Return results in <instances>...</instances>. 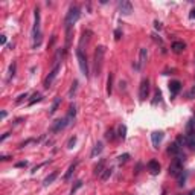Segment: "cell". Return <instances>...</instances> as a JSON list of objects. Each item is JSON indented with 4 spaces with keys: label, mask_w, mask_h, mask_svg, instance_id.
<instances>
[{
    "label": "cell",
    "mask_w": 195,
    "mask_h": 195,
    "mask_svg": "<svg viewBox=\"0 0 195 195\" xmlns=\"http://www.w3.org/2000/svg\"><path fill=\"white\" fill-rule=\"evenodd\" d=\"M160 98H162V95H160V92L157 90V92H156V96H154V101H152V105H156V104H157V101L160 102Z\"/></svg>",
    "instance_id": "obj_31"
},
{
    "label": "cell",
    "mask_w": 195,
    "mask_h": 195,
    "mask_svg": "<svg viewBox=\"0 0 195 195\" xmlns=\"http://www.w3.org/2000/svg\"><path fill=\"white\" fill-rule=\"evenodd\" d=\"M8 136H9V133H5V134H3V136H2V137H0V142H3V140H5V139L8 137Z\"/></svg>",
    "instance_id": "obj_38"
},
{
    "label": "cell",
    "mask_w": 195,
    "mask_h": 195,
    "mask_svg": "<svg viewBox=\"0 0 195 195\" xmlns=\"http://www.w3.org/2000/svg\"><path fill=\"white\" fill-rule=\"evenodd\" d=\"M189 17H191V18H195V8L192 9V11H191V14H189Z\"/></svg>",
    "instance_id": "obj_40"
},
{
    "label": "cell",
    "mask_w": 195,
    "mask_h": 195,
    "mask_svg": "<svg viewBox=\"0 0 195 195\" xmlns=\"http://www.w3.org/2000/svg\"><path fill=\"white\" fill-rule=\"evenodd\" d=\"M146 58H148V52H146V49H140V54H139V64L136 66L139 70H142L145 67V64H146Z\"/></svg>",
    "instance_id": "obj_12"
},
{
    "label": "cell",
    "mask_w": 195,
    "mask_h": 195,
    "mask_svg": "<svg viewBox=\"0 0 195 195\" xmlns=\"http://www.w3.org/2000/svg\"><path fill=\"white\" fill-rule=\"evenodd\" d=\"M104 166H105V159H101L99 163L95 166V171H93V172H95V175H101V174L104 172V169H105Z\"/></svg>",
    "instance_id": "obj_17"
},
{
    "label": "cell",
    "mask_w": 195,
    "mask_h": 195,
    "mask_svg": "<svg viewBox=\"0 0 195 195\" xmlns=\"http://www.w3.org/2000/svg\"><path fill=\"white\" fill-rule=\"evenodd\" d=\"M194 125H195V119H194Z\"/></svg>",
    "instance_id": "obj_44"
},
{
    "label": "cell",
    "mask_w": 195,
    "mask_h": 195,
    "mask_svg": "<svg viewBox=\"0 0 195 195\" xmlns=\"http://www.w3.org/2000/svg\"><path fill=\"white\" fill-rule=\"evenodd\" d=\"M189 195H195V189H192V191H191V194Z\"/></svg>",
    "instance_id": "obj_43"
},
{
    "label": "cell",
    "mask_w": 195,
    "mask_h": 195,
    "mask_svg": "<svg viewBox=\"0 0 195 195\" xmlns=\"http://www.w3.org/2000/svg\"><path fill=\"white\" fill-rule=\"evenodd\" d=\"M119 11H121V14H124V15H130V14L133 12V5H131V2H128V0H121V2H119Z\"/></svg>",
    "instance_id": "obj_9"
},
{
    "label": "cell",
    "mask_w": 195,
    "mask_h": 195,
    "mask_svg": "<svg viewBox=\"0 0 195 195\" xmlns=\"http://www.w3.org/2000/svg\"><path fill=\"white\" fill-rule=\"evenodd\" d=\"M149 95V80L148 78H143L140 81V85H139V99L140 101H145Z\"/></svg>",
    "instance_id": "obj_7"
},
{
    "label": "cell",
    "mask_w": 195,
    "mask_h": 195,
    "mask_svg": "<svg viewBox=\"0 0 195 195\" xmlns=\"http://www.w3.org/2000/svg\"><path fill=\"white\" fill-rule=\"evenodd\" d=\"M168 152H169V154H172L174 157H182V159H184V154H183V151H182V146H180L177 142H174V143H171V145H169Z\"/></svg>",
    "instance_id": "obj_10"
},
{
    "label": "cell",
    "mask_w": 195,
    "mask_h": 195,
    "mask_svg": "<svg viewBox=\"0 0 195 195\" xmlns=\"http://www.w3.org/2000/svg\"><path fill=\"white\" fill-rule=\"evenodd\" d=\"M111 174H113V168H105L104 172L99 175V177H101V180H102V182H107V180L111 177Z\"/></svg>",
    "instance_id": "obj_19"
},
{
    "label": "cell",
    "mask_w": 195,
    "mask_h": 195,
    "mask_svg": "<svg viewBox=\"0 0 195 195\" xmlns=\"http://www.w3.org/2000/svg\"><path fill=\"white\" fill-rule=\"evenodd\" d=\"M43 99V96L40 95V93H34V96H32V99L29 101V105H34L35 102H38V101H41Z\"/></svg>",
    "instance_id": "obj_25"
},
{
    "label": "cell",
    "mask_w": 195,
    "mask_h": 195,
    "mask_svg": "<svg viewBox=\"0 0 195 195\" xmlns=\"http://www.w3.org/2000/svg\"><path fill=\"white\" fill-rule=\"evenodd\" d=\"M34 17L35 23L32 28V38H34V47H38L41 44V32H40V9L35 8L34 9Z\"/></svg>",
    "instance_id": "obj_2"
},
{
    "label": "cell",
    "mask_w": 195,
    "mask_h": 195,
    "mask_svg": "<svg viewBox=\"0 0 195 195\" xmlns=\"http://www.w3.org/2000/svg\"><path fill=\"white\" fill-rule=\"evenodd\" d=\"M117 136L122 139V140L126 137V126L125 125H119V128H117Z\"/></svg>",
    "instance_id": "obj_22"
},
{
    "label": "cell",
    "mask_w": 195,
    "mask_h": 195,
    "mask_svg": "<svg viewBox=\"0 0 195 195\" xmlns=\"http://www.w3.org/2000/svg\"><path fill=\"white\" fill-rule=\"evenodd\" d=\"M115 35H116V37H115L116 40H119V38H121V35H122V32H121L119 29H116V31H115Z\"/></svg>",
    "instance_id": "obj_36"
},
{
    "label": "cell",
    "mask_w": 195,
    "mask_h": 195,
    "mask_svg": "<svg viewBox=\"0 0 195 195\" xmlns=\"http://www.w3.org/2000/svg\"><path fill=\"white\" fill-rule=\"evenodd\" d=\"M104 55H105V47L98 46L96 47V50H95V72H96V75H99L101 70H102Z\"/></svg>",
    "instance_id": "obj_3"
},
{
    "label": "cell",
    "mask_w": 195,
    "mask_h": 195,
    "mask_svg": "<svg viewBox=\"0 0 195 195\" xmlns=\"http://www.w3.org/2000/svg\"><path fill=\"white\" fill-rule=\"evenodd\" d=\"M14 75H15V63H12L11 66H9V80L14 78Z\"/></svg>",
    "instance_id": "obj_30"
},
{
    "label": "cell",
    "mask_w": 195,
    "mask_h": 195,
    "mask_svg": "<svg viewBox=\"0 0 195 195\" xmlns=\"http://www.w3.org/2000/svg\"><path fill=\"white\" fill-rule=\"evenodd\" d=\"M69 124H70V119L67 117V116H66L64 119H58V121L54 122V125L50 126V131H52V133H58V131L64 130V128L69 125Z\"/></svg>",
    "instance_id": "obj_8"
},
{
    "label": "cell",
    "mask_w": 195,
    "mask_h": 195,
    "mask_svg": "<svg viewBox=\"0 0 195 195\" xmlns=\"http://www.w3.org/2000/svg\"><path fill=\"white\" fill-rule=\"evenodd\" d=\"M76 58H78V64H80L81 73H82L85 78H89V63H87V57L84 55V52H82L81 47L76 49Z\"/></svg>",
    "instance_id": "obj_4"
},
{
    "label": "cell",
    "mask_w": 195,
    "mask_h": 195,
    "mask_svg": "<svg viewBox=\"0 0 195 195\" xmlns=\"http://www.w3.org/2000/svg\"><path fill=\"white\" fill-rule=\"evenodd\" d=\"M184 47H186V44H184L183 41H175V43H172V52H175V54H182L184 50Z\"/></svg>",
    "instance_id": "obj_15"
},
{
    "label": "cell",
    "mask_w": 195,
    "mask_h": 195,
    "mask_svg": "<svg viewBox=\"0 0 195 195\" xmlns=\"http://www.w3.org/2000/svg\"><path fill=\"white\" fill-rule=\"evenodd\" d=\"M11 157H8V156H2V160H9Z\"/></svg>",
    "instance_id": "obj_41"
},
{
    "label": "cell",
    "mask_w": 195,
    "mask_h": 195,
    "mask_svg": "<svg viewBox=\"0 0 195 195\" xmlns=\"http://www.w3.org/2000/svg\"><path fill=\"white\" fill-rule=\"evenodd\" d=\"M24 98H28V93H23V95H20V96L17 98V101H15V102H17V104H20V102H22V101L24 99Z\"/></svg>",
    "instance_id": "obj_34"
},
{
    "label": "cell",
    "mask_w": 195,
    "mask_h": 195,
    "mask_svg": "<svg viewBox=\"0 0 195 195\" xmlns=\"http://www.w3.org/2000/svg\"><path fill=\"white\" fill-rule=\"evenodd\" d=\"M80 15H81V11L78 6H70L69 12L66 15V20H64V26H66V43H67V46H69V43H70L72 28H73V24L80 20Z\"/></svg>",
    "instance_id": "obj_1"
},
{
    "label": "cell",
    "mask_w": 195,
    "mask_h": 195,
    "mask_svg": "<svg viewBox=\"0 0 195 195\" xmlns=\"http://www.w3.org/2000/svg\"><path fill=\"white\" fill-rule=\"evenodd\" d=\"M76 166H78V162H73L72 165L69 166V169H67V172L64 174V182H69L70 177H72V174L75 172V169H76Z\"/></svg>",
    "instance_id": "obj_16"
},
{
    "label": "cell",
    "mask_w": 195,
    "mask_h": 195,
    "mask_svg": "<svg viewBox=\"0 0 195 195\" xmlns=\"http://www.w3.org/2000/svg\"><path fill=\"white\" fill-rule=\"evenodd\" d=\"M111 92H113V73L108 75V82H107V93L111 95Z\"/></svg>",
    "instance_id": "obj_23"
},
{
    "label": "cell",
    "mask_w": 195,
    "mask_h": 195,
    "mask_svg": "<svg viewBox=\"0 0 195 195\" xmlns=\"http://www.w3.org/2000/svg\"><path fill=\"white\" fill-rule=\"evenodd\" d=\"M76 87H78V81H73V84H72V89H70V92H69L70 98H73V95H75V92H76Z\"/></svg>",
    "instance_id": "obj_27"
},
{
    "label": "cell",
    "mask_w": 195,
    "mask_h": 195,
    "mask_svg": "<svg viewBox=\"0 0 195 195\" xmlns=\"http://www.w3.org/2000/svg\"><path fill=\"white\" fill-rule=\"evenodd\" d=\"M163 137H165V133H163V131H152V133H151V140H152L154 148H159V145L162 143Z\"/></svg>",
    "instance_id": "obj_11"
},
{
    "label": "cell",
    "mask_w": 195,
    "mask_h": 195,
    "mask_svg": "<svg viewBox=\"0 0 195 195\" xmlns=\"http://www.w3.org/2000/svg\"><path fill=\"white\" fill-rule=\"evenodd\" d=\"M183 162L184 159H182V157H174V160L169 165V174L174 175V177L182 175L183 174Z\"/></svg>",
    "instance_id": "obj_5"
},
{
    "label": "cell",
    "mask_w": 195,
    "mask_h": 195,
    "mask_svg": "<svg viewBox=\"0 0 195 195\" xmlns=\"http://www.w3.org/2000/svg\"><path fill=\"white\" fill-rule=\"evenodd\" d=\"M59 70H61V63L58 61L57 64H55V67L50 70V73L47 75V78L44 80V87H46V89H49V87H50V85L54 84V81L57 80V76H58V73H59Z\"/></svg>",
    "instance_id": "obj_6"
},
{
    "label": "cell",
    "mask_w": 195,
    "mask_h": 195,
    "mask_svg": "<svg viewBox=\"0 0 195 195\" xmlns=\"http://www.w3.org/2000/svg\"><path fill=\"white\" fill-rule=\"evenodd\" d=\"M105 137H107V140H115V131H113V130H108V131L105 133Z\"/></svg>",
    "instance_id": "obj_28"
},
{
    "label": "cell",
    "mask_w": 195,
    "mask_h": 195,
    "mask_svg": "<svg viewBox=\"0 0 195 195\" xmlns=\"http://www.w3.org/2000/svg\"><path fill=\"white\" fill-rule=\"evenodd\" d=\"M187 98H189V99H194V98H195V85L191 89V90H189V93H187Z\"/></svg>",
    "instance_id": "obj_33"
},
{
    "label": "cell",
    "mask_w": 195,
    "mask_h": 195,
    "mask_svg": "<svg viewBox=\"0 0 195 195\" xmlns=\"http://www.w3.org/2000/svg\"><path fill=\"white\" fill-rule=\"evenodd\" d=\"M15 166H17V168H26V166H28V162H18V163H15Z\"/></svg>",
    "instance_id": "obj_35"
},
{
    "label": "cell",
    "mask_w": 195,
    "mask_h": 195,
    "mask_svg": "<svg viewBox=\"0 0 195 195\" xmlns=\"http://www.w3.org/2000/svg\"><path fill=\"white\" fill-rule=\"evenodd\" d=\"M0 116H2V119H5V117H6V111H2V115Z\"/></svg>",
    "instance_id": "obj_42"
},
{
    "label": "cell",
    "mask_w": 195,
    "mask_h": 195,
    "mask_svg": "<svg viewBox=\"0 0 195 195\" xmlns=\"http://www.w3.org/2000/svg\"><path fill=\"white\" fill-rule=\"evenodd\" d=\"M75 116H76V107L75 105H72L69 108V115H67V117H69L70 121H73L75 119Z\"/></svg>",
    "instance_id": "obj_26"
},
{
    "label": "cell",
    "mask_w": 195,
    "mask_h": 195,
    "mask_svg": "<svg viewBox=\"0 0 195 195\" xmlns=\"http://www.w3.org/2000/svg\"><path fill=\"white\" fill-rule=\"evenodd\" d=\"M148 171L152 174V175H157L160 172V163L157 160H149L148 162Z\"/></svg>",
    "instance_id": "obj_13"
},
{
    "label": "cell",
    "mask_w": 195,
    "mask_h": 195,
    "mask_svg": "<svg viewBox=\"0 0 195 195\" xmlns=\"http://www.w3.org/2000/svg\"><path fill=\"white\" fill-rule=\"evenodd\" d=\"M57 177H58V172H57V171H54L52 174H50V175H47L46 178L43 180V184H44V186H49L50 183H54V180H55Z\"/></svg>",
    "instance_id": "obj_18"
},
{
    "label": "cell",
    "mask_w": 195,
    "mask_h": 195,
    "mask_svg": "<svg viewBox=\"0 0 195 195\" xmlns=\"http://www.w3.org/2000/svg\"><path fill=\"white\" fill-rule=\"evenodd\" d=\"M76 143V137L73 136V137H70V140L67 142V148H73V145Z\"/></svg>",
    "instance_id": "obj_32"
},
{
    "label": "cell",
    "mask_w": 195,
    "mask_h": 195,
    "mask_svg": "<svg viewBox=\"0 0 195 195\" xmlns=\"http://www.w3.org/2000/svg\"><path fill=\"white\" fill-rule=\"evenodd\" d=\"M182 90V84H180V81H171V84H169V92H171V96H177L178 92Z\"/></svg>",
    "instance_id": "obj_14"
},
{
    "label": "cell",
    "mask_w": 195,
    "mask_h": 195,
    "mask_svg": "<svg viewBox=\"0 0 195 195\" xmlns=\"http://www.w3.org/2000/svg\"><path fill=\"white\" fill-rule=\"evenodd\" d=\"M154 26H156V29H162V24L159 22H154Z\"/></svg>",
    "instance_id": "obj_39"
},
{
    "label": "cell",
    "mask_w": 195,
    "mask_h": 195,
    "mask_svg": "<svg viewBox=\"0 0 195 195\" xmlns=\"http://www.w3.org/2000/svg\"><path fill=\"white\" fill-rule=\"evenodd\" d=\"M102 149H104L102 142H98V143L95 145V148H93V151H92V157H96V156H99V154L102 152Z\"/></svg>",
    "instance_id": "obj_20"
},
{
    "label": "cell",
    "mask_w": 195,
    "mask_h": 195,
    "mask_svg": "<svg viewBox=\"0 0 195 195\" xmlns=\"http://www.w3.org/2000/svg\"><path fill=\"white\" fill-rule=\"evenodd\" d=\"M0 43H2V44H5V43H6V35H2V38H0Z\"/></svg>",
    "instance_id": "obj_37"
},
{
    "label": "cell",
    "mask_w": 195,
    "mask_h": 195,
    "mask_svg": "<svg viewBox=\"0 0 195 195\" xmlns=\"http://www.w3.org/2000/svg\"><path fill=\"white\" fill-rule=\"evenodd\" d=\"M59 104H61V98H55V101H54L52 107H50V110H49V115H54V113L57 111L58 107H59Z\"/></svg>",
    "instance_id": "obj_21"
},
{
    "label": "cell",
    "mask_w": 195,
    "mask_h": 195,
    "mask_svg": "<svg viewBox=\"0 0 195 195\" xmlns=\"http://www.w3.org/2000/svg\"><path fill=\"white\" fill-rule=\"evenodd\" d=\"M80 187H82V180H78V182H75V186L70 189V195H75V192L80 189Z\"/></svg>",
    "instance_id": "obj_24"
},
{
    "label": "cell",
    "mask_w": 195,
    "mask_h": 195,
    "mask_svg": "<svg viewBox=\"0 0 195 195\" xmlns=\"http://www.w3.org/2000/svg\"><path fill=\"white\" fill-rule=\"evenodd\" d=\"M128 159H130V154H124V156H119V157H117V162H119V163H125Z\"/></svg>",
    "instance_id": "obj_29"
}]
</instances>
